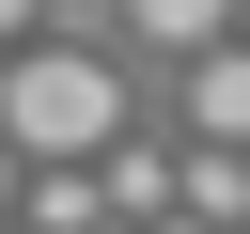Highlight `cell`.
Listing matches in <instances>:
<instances>
[{"label":"cell","instance_id":"2","mask_svg":"<svg viewBox=\"0 0 250 234\" xmlns=\"http://www.w3.org/2000/svg\"><path fill=\"white\" fill-rule=\"evenodd\" d=\"M188 125H203V140H234V156H250V31H234V47H203V62H188Z\"/></svg>","mask_w":250,"mask_h":234},{"label":"cell","instance_id":"7","mask_svg":"<svg viewBox=\"0 0 250 234\" xmlns=\"http://www.w3.org/2000/svg\"><path fill=\"white\" fill-rule=\"evenodd\" d=\"M0 47H31V0H0Z\"/></svg>","mask_w":250,"mask_h":234},{"label":"cell","instance_id":"1","mask_svg":"<svg viewBox=\"0 0 250 234\" xmlns=\"http://www.w3.org/2000/svg\"><path fill=\"white\" fill-rule=\"evenodd\" d=\"M0 140H16V156H47V172L109 156V140H125L109 62H78V47H16V62H0Z\"/></svg>","mask_w":250,"mask_h":234},{"label":"cell","instance_id":"9","mask_svg":"<svg viewBox=\"0 0 250 234\" xmlns=\"http://www.w3.org/2000/svg\"><path fill=\"white\" fill-rule=\"evenodd\" d=\"M109 234H141V218H109Z\"/></svg>","mask_w":250,"mask_h":234},{"label":"cell","instance_id":"3","mask_svg":"<svg viewBox=\"0 0 250 234\" xmlns=\"http://www.w3.org/2000/svg\"><path fill=\"white\" fill-rule=\"evenodd\" d=\"M188 203V156L172 140H109V218H172Z\"/></svg>","mask_w":250,"mask_h":234},{"label":"cell","instance_id":"6","mask_svg":"<svg viewBox=\"0 0 250 234\" xmlns=\"http://www.w3.org/2000/svg\"><path fill=\"white\" fill-rule=\"evenodd\" d=\"M16 203H31V156H16V140H0V218H16Z\"/></svg>","mask_w":250,"mask_h":234},{"label":"cell","instance_id":"4","mask_svg":"<svg viewBox=\"0 0 250 234\" xmlns=\"http://www.w3.org/2000/svg\"><path fill=\"white\" fill-rule=\"evenodd\" d=\"M172 218L234 234V218H250V156H234V140H188V203H172Z\"/></svg>","mask_w":250,"mask_h":234},{"label":"cell","instance_id":"5","mask_svg":"<svg viewBox=\"0 0 250 234\" xmlns=\"http://www.w3.org/2000/svg\"><path fill=\"white\" fill-rule=\"evenodd\" d=\"M141 31H156V47H188V62H203V47H234V0H141Z\"/></svg>","mask_w":250,"mask_h":234},{"label":"cell","instance_id":"8","mask_svg":"<svg viewBox=\"0 0 250 234\" xmlns=\"http://www.w3.org/2000/svg\"><path fill=\"white\" fill-rule=\"evenodd\" d=\"M156 234H203V218H156Z\"/></svg>","mask_w":250,"mask_h":234}]
</instances>
